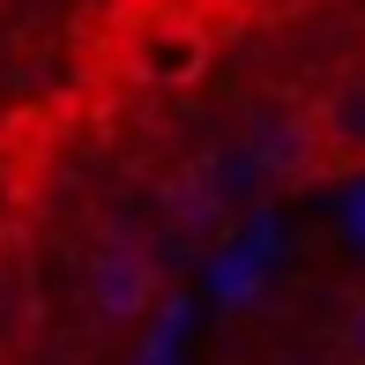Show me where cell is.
Wrapping results in <instances>:
<instances>
[{
    "instance_id": "7a4b0ae2",
    "label": "cell",
    "mask_w": 365,
    "mask_h": 365,
    "mask_svg": "<svg viewBox=\"0 0 365 365\" xmlns=\"http://www.w3.org/2000/svg\"><path fill=\"white\" fill-rule=\"evenodd\" d=\"M306 112V142H313V179H351L365 172V68H343L313 90Z\"/></svg>"
},
{
    "instance_id": "6da1fadb",
    "label": "cell",
    "mask_w": 365,
    "mask_h": 365,
    "mask_svg": "<svg viewBox=\"0 0 365 365\" xmlns=\"http://www.w3.org/2000/svg\"><path fill=\"white\" fill-rule=\"evenodd\" d=\"M82 298H90V313L105 328H135L157 306V261H149V246H135L127 231H105L82 254Z\"/></svg>"
},
{
    "instance_id": "3957f363",
    "label": "cell",
    "mask_w": 365,
    "mask_h": 365,
    "mask_svg": "<svg viewBox=\"0 0 365 365\" xmlns=\"http://www.w3.org/2000/svg\"><path fill=\"white\" fill-rule=\"evenodd\" d=\"M246 164L254 179H276V187H306L313 179V142H306V112L298 105H269L246 120Z\"/></svg>"
},
{
    "instance_id": "277c9868",
    "label": "cell",
    "mask_w": 365,
    "mask_h": 365,
    "mask_svg": "<svg viewBox=\"0 0 365 365\" xmlns=\"http://www.w3.org/2000/svg\"><path fill=\"white\" fill-rule=\"evenodd\" d=\"M336 351H343V365H365V291H351L336 306Z\"/></svg>"
}]
</instances>
